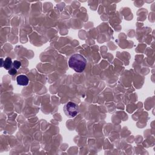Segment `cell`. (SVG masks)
<instances>
[{"label": "cell", "mask_w": 155, "mask_h": 155, "mask_svg": "<svg viewBox=\"0 0 155 155\" xmlns=\"http://www.w3.org/2000/svg\"><path fill=\"white\" fill-rule=\"evenodd\" d=\"M17 70L14 67L10 68L9 70V74L10 75H15L17 74Z\"/></svg>", "instance_id": "obj_6"}, {"label": "cell", "mask_w": 155, "mask_h": 155, "mask_svg": "<svg viewBox=\"0 0 155 155\" xmlns=\"http://www.w3.org/2000/svg\"><path fill=\"white\" fill-rule=\"evenodd\" d=\"M21 66V63L18 60H15L13 62V67L16 68L17 70L19 69Z\"/></svg>", "instance_id": "obj_5"}, {"label": "cell", "mask_w": 155, "mask_h": 155, "mask_svg": "<svg viewBox=\"0 0 155 155\" xmlns=\"http://www.w3.org/2000/svg\"><path fill=\"white\" fill-rule=\"evenodd\" d=\"M64 111L68 117L74 118L79 113V107L76 104L73 102H68L65 105Z\"/></svg>", "instance_id": "obj_2"}, {"label": "cell", "mask_w": 155, "mask_h": 155, "mask_svg": "<svg viewBox=\"0 0 155 155\" xmlns=\"http://www.w3.org/2000/svg\"><path fill=\"white\" fill-rule=\"evenodd\" d=\"M13 67V62L12 61V59L10 57H7L3 63V67H4L6 70H9L10 68Z\"/></svg>", "instance_id": "obj_4"}, {"label": "cell", "mask_w": 155, "mask_h": 155, "mask_svg": "<svg viewBox=\"0 0 155 155\" xmlns=\"http://www.w3.org/2000/svg\"><path fill=\"white\" fill-rule=\"evenodd\" d=\"M69 67L77 73H81L86 67L87 60L86 58L81 54L76 53L71 56L68 60Z\"/></svg>", "instance_id": "obj_1"}, {"label": "cell", "mask_w": 155, "mask_h": 155, "mask_svg": "<svg viewBox=\"0 0 155 155\" xmlns=\"http://www.w3.org/2000/svg\"><path fill=\"white\" fill-rule=\"evenodd\" d=\"M17 84L22 86H27L29 84V79L25 75H19L17 78Z\"/></svg>", "instance_id": "obj_3"}]
</instances>
